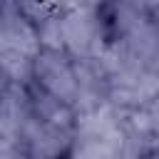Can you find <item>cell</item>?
I'll return each instance as SVG.
<instances>
[{
	"mask_svg": "<svg viewBox=\"0 0 159 159\" xmlns=\"http://www.w3.org/2000/svg\"><path fill=\"white\" fill-rule=\"evenodd\" d=\"M62 45H67L72 52H89L94 45V20L89 15V10H72L62 22Z\"/></svg>",
	"mask_w": 159,
	"mask_h": 159,
	"instance_id": "6da1fadb",
	"label": "cell"
},
{
	"mask_svg": "<svg viewBox=\"0 0 159 159\" xmlns=\"http://www.w3.org/2000/svg\"><path fill=\"white\" fill-rule=\"evenodd\" d=\"M37 70L42 72V82H45V87L55 94V99L60 102H67L70 97H75V92H77V80H75V72L67 67V65H62L60 60H52V62H47V60H42L40 65H37Z\"/></svg>",
	"mask_w": 159,
	"mask_h": 159,
	"instance_id": "7a4b0ae2",
	"label": "cell"
},
{
	"mask_svg": "<svg viewBox=\"0 0 159 159\" xmlns=\"http://www.w3.org/2000/svg\"><path fill=\"white\" fill-rule=\"evenodd\" d=\"M0 159H20L15 139H0Z\"/></svg>",
	"mask_w": 159,
	"mask_h": 159,
	"instance_id": "3957f363",
	"label": "cell"
}]
</instances>
